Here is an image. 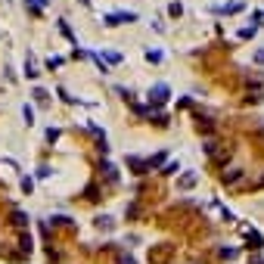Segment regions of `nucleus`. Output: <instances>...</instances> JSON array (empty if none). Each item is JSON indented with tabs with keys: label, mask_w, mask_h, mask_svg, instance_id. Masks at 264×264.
<instances>
[{
	"label": "nucleus",
	"mask_w": 264,
	"mask_h": 264,
	"mask_svg": "<svg viewBox=\"0 0 264 264\" xmlns=\"http://www.w3.org/2000/svg\"><path fill=\"white\" fill-rule=\"evenodd\" d=\"M103 22L109 25V28H115V25H122V22H137V13H127V10L106 13V16H103Z\"/></svg>",
	"instance_id": "obj_1"
},
{
	"label": "nucleus",
	"mask_w": 264,
	"mask_h": 264,
	"mask_svg": "<svg viewBox=\"0 0 264 264\" xmlns=\"http://www.w3.org/2000/svg\"><path fill=\"white\" fill-rule=\"evenodd\" d=\"M165 100H168V87H165V84H156V87H152L149 90V103H165Z\"/></svg>",
	"instance_id": "obj_2"
},
{
	"label": "nucleus",
	"mask_w": 264,
	"mask_h": 264,
	"mask_svg": "<svg viewBox=\"0 0 264 264\" xmlns=\"http://www.w3.org/2000/svg\"><path fill=\"white\" fill-rule=\"evenodd\" d=\"M47 3H50V0H25V10H28L31 16H44Z\"/></svg>",
	"instance_id": "obj_3"
},
{
	"label": "nucleus",
	"mask_w": 264,
	"mask_h": 264,
	"mask_svg": "<svg viewBox=\"0 0 264 264\" xmlns=\"http://www.w3.org/2000/svg\"><path fill=\"white\" fill-rule=\"evenodd\" d=\"M127 168H134V174H146L149 162H143V159H137V156H131V159H127Z\"/></svg>",
	"instance_id": "obj_4"
},
{
	"label": "nucleus",
	"mask_w": 264,
	"mask_h": 264,
	"mask_svg": "<svg viewBox=\"0 0 264 264\" xmlns=\"http://www.w3.org/2000/svg\"><path fill=\"white\" fill-rule=\"evenodd\" d=\"M25 75H28V78H38V75H41V72H38V65H35V59H31V56L25 59Z\"/></svg>",
	"instance_id": "obj_5"
},
{
	"label": "nucleus",
	"mask_w": 264,
	"mask_h": 264,
	"mask_svg": "<svg viewBox=\"0 0 264 264\" xmlns=\"http://www.w3.org/2000/svg\"><path fill=\"white\" fill-rule=\"evenodd\" d=\"M22 115H25V122H28V124H35V109H31V106H22Z\"/></svg>",
	"instance_id": "obj_6"
},
{
	"label": "nucleus",
	"mask_w": 264,
	"mask_h": 264,
	"mask_svg": "<svg viewBox=\"0 0 264 264\" xmlns=\"http://www.w3.org/2000/svg\"><path fill=\"white\" fill-rule=\"evenodd\" d=\"M31 97H35L38 103H47V90H44V87H35V93H31Z\"/></svg>",
	"instance_id": "obj_7"
},
{
	"label": "nucleus",
	"mask_w": 264,
	"mask_h": 264,
	"mask_svg": "<svg viewBox=\"0 0 264 264\" xmlns=\"http://www.w3.org/2000/svg\"><path fill=\"white\" fill-rule=\"evenodd\" d=\"M146 59H149V62H162V53H159V50H146Z\"/></svg>",
	"instance_id": "obj_8"
},
{
	"label": "nucleus",
	"mask_w": 264,
	"mask_h": 264,
	"mask_svg": "<svg viewBox=\"0 0 264 264\" xmlns=\"http://www.w3.org/2000/svg\"><path fill=\"white\" fill-rule=\"evenodd\" d=\"M47 65H50V69H56V65H62V56H53V59H47Z\"/></svg>",
	"instance_id": "obj_9"
},
{
	"label": "nucleus",
	"mask_w": 264,
	"mask_h": 264,
	"mask_svg": "<svg viewBox=\"0 0 264 264\" xmlns=\"http://www.w3.org/2000/svg\"><path fill=\"white\" fill-rule=\"evenodd\" d=\"M181 10H183L181 3H171V6H168V13H171V16H181Z\"/></svg>",
	"instance_id": "obj_10"
},
{
	"label": "nucleus",
	"mask_w": 264,
	"mask_h": 264,
	"mask_svg": "<svg viewBox=\"0 0 264 264\" xmlns=\"http://www.w3.org/2000/svg\"><path fill=\"white\" fill-rule=\"evenodd\" d=\"M81 3H90V0H81Z\"/></svg>",
	"instance_id": "obj_11"
}]
</instances>
